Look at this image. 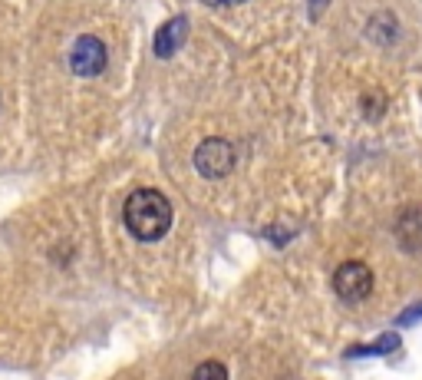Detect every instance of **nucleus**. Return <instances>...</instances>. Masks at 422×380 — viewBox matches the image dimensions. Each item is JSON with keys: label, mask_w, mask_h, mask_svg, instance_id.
Returning a JSON list of instances; mask_svg holds the SVG:
<instances>
[{"label": "nucleus", "mask_w": 422, "mask_h": 380, "mask_svg": "<svg viewBox=\"0 0 422 380\" xmlns=\"http://www.w3.org/2000/svg\"><path fill=\"white\" fill-rule=\"evenodd\" d=\"M122 222L139 241H159L172 228V202L159 189H136L122 205Z\"/></svg>", "instance_id": "f257e3e1"}, {"label": "nucleus", "mask_w": 422, "mask_h": 380, "mask_svg": "<svg viewBox=\"0 0 422 380\" xmlns=\"http://www.w3.org/2000/svg\"><path fill=\"white\" fill-rule=\"evenodd\" d=\"M195 169L205 179H225L235 169V146L221 136H208L195 149Z\"/></svg>", "instance_id": "f03ea898"}, {"label": "nucleus", "mask_w": 422, "mask_h": 380, "mask_svg": "<svg viewBox=\"0 0 422 380\" xmlns=\"http://www.w3.org/2000/svg\"><path fill=\"white\" fill-rule=\"evenodd\" d=\"M334 291L347 304H360L373 291V272L363 261H343L334 272Z\"/></svg>", "instance_id": "7ed1b4c3"}, {"label": "nucleus", "mask_w": 422, "mask_h": 380, "mask_svg": "<svg viewBox=\"0 0 422 380\" xmlns=\"http://www.w3.org/2000/svg\"><path fill=\"white\" fill-rule=\"evenodd\" d=\"M106 44L99 40V37H79L73 44V53H70V66H73L76 76H99L106 70Z\"/></svg>", "instance_id": "20e7f679"}, {"label": "nucleus", "mask_w": 422, "mask_h": 380, "mask_svg": "<svg viewBox=\"0 0 422 380\" xmlns=\"http://www.w3.org/2000/svg\"><path fill=\"white\" fill-rule=\"evenodd\" d=\"M396 239H400L402 251H422V205H409L400 212Z\"/></svg>", "instance_id": "39448f33"}, {"label": "nucleus", "mask_w": 422, "mask_h": 380, "mask_svg": "<svg viewBox=\"0 0 422 380\" xmlns=\"http://www.w3.org/2000/svg\"><path fill=\"white\" fill-rule=\"evenodd\" d=\"M185 37H188V17H172L169 23H162L155 33V56H162V60L172 56L185 44Z\"/></svg>", "instance_id": "423d86ee"}, {"label": "nucleus", "mask_w": 422, "mask_h": 380, "mask_svg": "<svg viewBox=\"0 0 422 380\" xmlns=\"http://www.w3.org/2000/svg\"><path fill=\"white\" fill-rule=\"evenodd\" d=\"M393 350H400V334H383L379 341H373V344L353 348V350H347V354L350 357H367V354H393Z\"/></svg>", "instance_id": "0eeeda50"}, {"label": "nucleus", "mask_w": 422, "mask_h": 380, "mask_svg": "<svg viewBox=\"0 0 422 380\" xmlns=\"http://www.w3.org/2000/svg\"><path fill=\"white\" fill-rule=\"evenodd\" d=\"M192 380H228V367L221 360H205V364H198Z\"/></svg>", "instance_id": "6e6552de"}, {"label": "nucleus", "mask_w": 422, "mask_h": 380, "mask_svg": "<svg viewBox=\"0 0 422 380\" xmlns=\"http://www.w3.org/2000/svg\"><path fill=\"white\" fill-rule=\"evenodd\" d=\"M383 113H386V96L383 93H367L363 96V116L367 120H379Z\"/></svg>", "instance_id": "1a4fd4ad"}, {"label": "nucleus", "mask_w": 422, "mask_h": 380, "mask_svg": "<svg viewBox=\"0 0 422 380\" xmlns=\"http://www.w3.org/2000/svg\"><path fill=\"white\" fill-rule=\"evenodd\" d=\"M416 317H422V304H419V308H416V311H406V315L400 317V324H412Z\"/></svg>", "instance_id": "9d476101"}, {"label": "nucleus", "mask_w": 422, "mask_h": 380, "mask_svg": "<svg viewBox=\"0 0 422 380\" xmlns=\"http://www.w3.org/2000/svg\"><path fill=\"white\" fill-rule=\"evenodd\" d=\"M327 4H330V0H310V11H314V17H320V13H324Z\"/></svg>", "instance_id": "9b49d317"}, {"label": "nucleus", "mask_w": 422, "mask_h": 380, "mask_svg": "<svg viewBox=\"0 0 422 380\" xmlns=\"http://www.w3.org/2000/svg\"><path fill=\"white\" fill-rule=\"evenodd\" d=\"M208 7H228V4H241V0H205Z\"/></svg>", "instance_id": "f8f14e48"}]
</instances>
